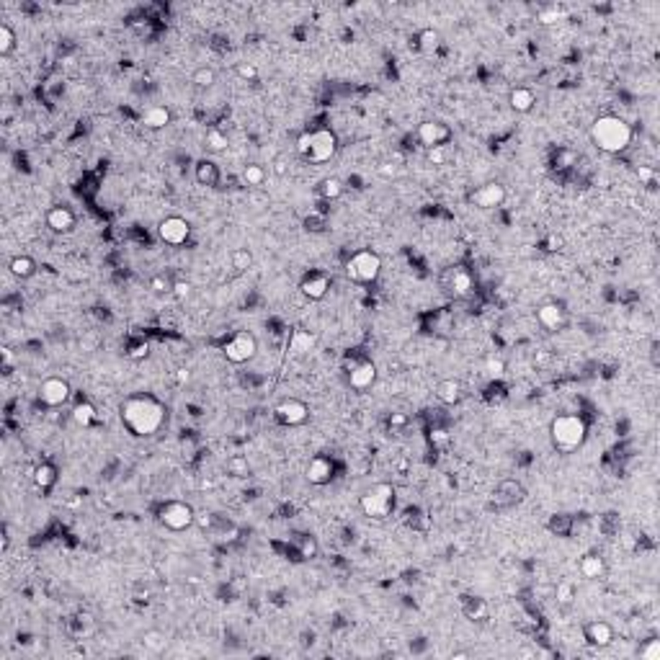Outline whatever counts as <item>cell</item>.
<instances>
[{
	"label": "cell",
	"instance_id": "obj_1",
	"mask_svg": "<svg viewBox=\"0 0 660 660\" xmlns=\"http://www.w3.org/2000/svg\"><path fill=\"white\" fill-rule=\"evenodd\" d=\"M119 418L132 436L150 438L163 431L165 421H168V408L155 395L142 392V395H129L119 405Z\"/></svg>",
	"mask_w": 660,
	"mask_h": 660
},
{
	"label": "cell",
	"instance_id": "obj_2",
	"mask_svg": "<svg viewBox=\"0 0 660 660\" xmlns=\"http://www.w3.org/2000/svg\"><path fill=\"white\" fill-rule=\"evenodd\" d=\"M591 142L606 155H619L632 145V124L619 114H601L591 124Z\"/></svg>",
	"mask_w": 660,
	"mask_h": 660
},
{
	"label": "cell",
	"instance_id": "obj_3",
	"mask_svg": "<svg viewBox=\"0 0 660 660\" xmlns=\"http://www.w3.org/2000/svg\"><path fill=\"white\" fill-rule=\"evenodd\" d=\"M588 438V426L586 421L575 415V412H562V415H554L552 423H550V441L557 452H575L586 444Z\"/></svg>",
	"mask_w": 660,
	"mask_h": 660
},
{
	"label": "cell",
	"instance_id": "obj_4",
	"mask_svg": "<svg viewBox=\"0 0 660 660\" xmlns=\"http://www.w3.org/2000/svg\"><path fill=\"white\" fill-rule=\"evenodd\" d=\"M297 152L307 163H328L338 152V137L333 129H313L297 137Z\"/></svg>",
	"mask_w": 660,
	"mask_h": 660
},
{
	"label": "cell",
	"instance_id": "obj_5",
	"mask_svg": "<svg viewBox=\"0 0 660 660\" xmlns=\"http://www.w3.org/2000/svg\"><path fill=\"white\" fill-rule=\"evenodd\" d=\"M359 505H361L366 519L374 521L387 519L392 508H395V487H392V482H377L369 490H364L361 498H359Z\"/></svg>",
	"mask_w": 660,
	"mask_h": 660
},
{
	"label": "cell",
	"instance_id": "obj_6",
	"mask_svg": "<svg viewBox=\"0 0 660 660\" xmlns=\"http://www.w3.org/2000/svg\"><path fill=\"white\" fill-rule=\"evenodd\" d=\"M380 273H382V258L377 250L364 248V250H356L354 256L348 258L346 276L351 281H356V284H374V281L380 279Z\"/></svg>",
	"mask_w": 660,
	"mask_h": 660
},
{
	"label": "cell",
	"instance_id": "obj_7",
	"mask_svg": "<svg viewBox=\"0 0 660 660\" xmlns=\"http://www.w3.org/2000/svg\"><path fill=\"white\" fill-rule=\"evenodd\" d=\"M157 521L160 526H165L168 531H186L196 524V511L194 505L186 503V501H165L160 508H157Z\"/></svg>",
	"mask_w": 660,
	"mask_h": 660
},
{
	"label": "cell",
	"instance_id": "obj_8",
	"mask_svg": "<svg viewBox=\"0 0 660 660\" xmlns=\"http://www.w3.org/2000/svg\"><path fill=\"white\" fill-rule=\"evenodd\" d=\"M258 354V338L250 333V330H238L227 343L222 346L224 361L235 364V366H243V364L253 361Z\"/></svg>",
	"mask_w": 660,
	"mask_h": 660
},
{
	"label": "cell",
	"instance_id": "obj_9",
	"mask_svg": "<svg viewBox=\"0 0 660 660\" xmlns=\"http://www.w3.org/2000/svg\"><path fill=\"white\" fill-rule=\"evenodd\" d=\"M273 415H276V421L281 426L299 429V426H305L310 421V405L305 400H299V397H284V400L273 405Z\"/></svg>",
	"mask_w": 660,
	"mask_h": 660
},
{
	"label": "cell",
	"instance_id": "obj_10",
	"mask_svg": "<svg viewBox=\"0 0 660 660\" xmlns=\"http://www.w3.org/2000/svg\"><path fill=\"white\" fill-rule=\"evenodd\" d=\"M36 395H39V403L44 405V408H62V405L70 400V395H73V387H70L67 380L52 374V377H44V380L39 382Z\"/></svg>",
	"mask_w": 660,
	"mask_h": 660
},
{
	"label": "cell",
	"instance_id": "obj_11",
	"mask_svg": "<svg viewBox=\"0 0 660 660\" xmlns=\"http://www.w3.org/2000/svg\"><path fill=\"white\" fill-rule=\"evenodd\" d=\"M157 238L163 240L165 245H186L191 238V222L181 215H168L157 222Z\"/></svg>",
	"mask_w": 660,
	"mask_h": 660
},
{
	"label": "cell",
	"instance_id": "obj_12",
	"mask_svg": "<svg viewBox=\"0 0 660 660\" xmlns=\"http://www.w3.org/2000/svg\"><path fill=\"white\" fill-rule=\"evenodd\" d=\"M415 137H418V142H421L423 148L431 150V148H446V145L452 142L454 132H452V127L446 122H441V119H426V122L418 124Z\"/></svg>",
	"mask_w": 660,
	"mask_h": 660
},
{
	"label": "cell",
	"instance_id": "obj_13",
	"mask_svg": "<svg viewBox=\"0 0 660 660\" xmlns=\"http://www.w3.org/2000/svg\"><path fill=\"white\" fill-rule=\"evenodd\" d=\"M580 632H583V643L594 650H606L617 640V629L606 619H588Z\"/></svg>",
	"mask_w": 660,
	"mask_h": 660
},
{
	"label": "cell",
	"instance_id": "obj_14",
	"mask_svg": "<svg viewBox=\"0 0 660 660\" xmlns=\"http://www.w3.org/2000/svg\"><path fill=\"white\" fill-rule=\"evenodd\" d=\"M505 196H508V191H505L503 183L485 181V183H480L478 189H472L470 194H467V201H470L472 206H478V209H495V206L503 204Z\"/></svg>",
	"mask_w": 660,
	"mask_h": 660
},
{
	"label": "cell",
	"instance_id": "obj_15",
	"mask_svg": "<svg viewBox=\"0 0 660 660\" xmlns=\"http://www.w3.org/2000/svg\"><path fill=\"white\" fill-rule=\"evenodd\" d=\"M536 322L547 330V333H560L568 325V310L557 299H545L536 307Z\"/></svg>",
	"mask_w": 660,
	"mask_h": 660
},
{
	"label": "cell",
	"instance_id": "obj_16",
	"mask_svg": "<svg viewBox=\"0 0 660 660\" xmlns=\"http://www.w3.org/2000/svg\"><path fill=\"white\" fill-rule=\"evenodd\" d=\"M346 382L348 387L359 389V392L371 389L374 382H377V366H374V361H369V359H354L346 369Z\"/></svg>",
	"mask_w": 660,
	"mask_h": 660
},
{
	"label": "cell",
	"instance_id": "obj_17",
	"mask_svg": "<svg viewBox=\"0 0 660 660\" xmlns=\"http://www.w3.org/2000/svg\"><path fill=\"white\" fill-rule=\"evenodd\" d=\"M44 224L55 235H70L78 227V215L67 204H55L44 212Z\"/></svg>",
	"mask_w": 660,
	"mask_h": 660
},
{
	"label": "cell",
	"instance_id": "obj_18",
	"mask_svg": "<svg viewBox=\"0 0 660 660\" xmlns=\"http://www.w3.org/2000/svg\"><path fill=\"white\" fill-rule=\"evenodd\" d=\"M446 289H449V294L457 299H464L472 294V289H475V281H472V273L467 271V268H462V266H454V268H449V273H446Z\"/></svg>",
	"mask_w": 660,
	"mask_h": 660
},
{
	"label": "cell",
	"instance_id": "obj_19",
	"mask_svg": "<svg viewBox=\"0 0 660 660\" xmlns=\"http://www.w3.org/2000/svg\"><path fill=\"white\" fill-rule=\"evenodd\" d=\"M305 480L310 482V485H317V487L328 485L330 480H333V459L322 457V454L313 457L305 467Z\"/></svg>",
	"mask_w": 660,
	"mask_h": 660
},
{
	"label": "cell",
	"instance_id": "obj_20",
	"mask_svg": "<svg viewBox=\"0 0 660 660\" xmlns=\"http://www.w3.org/2000/svg\"><path fill=\"white\" fill-rule=\"evenodd\" d=\"M328 289H330V279L320 271L307 273L305 279L299 281V292H302V297L310 299V302H320V299L328 294Z\"/></svg>",
	"mask_w": 660,
	"mask_h": 660
},
{
	"label": "cell",
	"instance_id": "obj_21",
	"mask_svg": "<svg viewBox=\"0 0 660 660\" xmlns=\"http://www.w3.org/2000/svg\"><path fill=\"white\" fill-rule=\"evenodd\" d=\"M433 395H436V400L441 405H459L464 397V389H462V382L454 380V377H446V380H438L436 387H433Z\"/></svg>",
	"mask_w": 660,
	"mask_h": 660
},
{
	"label": "cell",
	"instance_id": "obj_22",
	"mask_svg": "<svg viewBox=\"0 0 660 660\" xmlns=\"http://www.w3.org/2000/svg\"><path fill=\"white\" fill-rule=\"evenodd\" d=\"M194 178H196L199 186L217 189L222 173H220V165H217L212 157H201V160H196V165H194Z\"/></svg>",
	"mask_w": 660,
	"mask_h": 660
},
{
	"label": "cell",
	"instance_id": "obj_23",
	"mask_svg": "<svg viewBox=\"0 0 660 660\" xmlns=\"http://www.w3.org/2000/svg\"><path fill=\"white\" fill-rule=\"evenodd\" d=\"M578 573L586 580H601L606 575V560L601 552H586L578 560Z\"/></svg>",
	"mask_w": 660,
	"mask_h": 660
},
{
	"label": "cell",
	"instance_id": "obj_24",
	"mask_svg": "<svg viewBox=\"0 0 660 660\" xmlns=\"http://www.w3.org/2000/svg\"><path fill=\"white\" fill-rule=\"evenodd\" d=\"M36 268H39V264H36V258L29 256V253H18V256H13L8 261V273L18 281L34 279V276H36Z\"/></svg>",
	"mask_w": 660,
	"mask_h": 660
},
{
	"label": "cell",
	"instance_id": "obj_25",
	"mask_svg": "<svg viewBox=\"0 0 660 660\" xmlns=\"http://www.w3.org/2000/svg\"><path fill=\"white\" fill-rule=\"evenodd\" d=\"M508 106H511V111H516V114H529V111H534L536 106V93L529 88V85H516V88H511V93H508Z\"/></svg>",
	"mask_w": 660,
	"mask_h": 660
},
{
	"label": "cell",
	"instance_id": "obj_26",
	"mask_svg": "<svg viewBox=\"0 0 660 660\" xmlns=\"http://www.w3.org/2000/svg\"><path fill=\"white\" fill-rule=\"evenodd\" d=\"M493 495H495V501H501L503 505H516L526 498V487L521 485V482H516V480H503V482H498Z\"/></svg>",
	"mask_w": 660,
	"mask_h": 660
},
{
	"label": "cell",
	"instance_id": "obj_27",
	"mask_svg": "<svg viewBox=\"0 0 660 660\" xmlns=\"http://www.w3.org/2000/svg\"><path fill=\"white\" fill-rule=\"evenodd\" d=\"M34 487L39 490V493H50L52 487L57 485V467L52 462H39L36 467H34Z\"/></svg>",
	"mask_w": 660,
	"mask_h": 660
},
{
	"label": "cell",
	"instance_id": "obj_28",
	"mask_svg": "<svg viewBox=\"0 0 660 660\" xmlns=\"http://www.w3.org/2000/svg\"><path fill=\"white\" fill-rule=\"evenodd\" d=\"M171 122H173V114H171L168 106H150L145 108V114H142V124H145L148 129H152V132H160L165 127H171Z\"/></svg>",
	"mask_w": 660,
	"mask_h": 660
},
{
	"label": "cell",
	"instance_id": "obj_29",
	"mask_svg": "<svg viewBox=\"0 0 660 660\" xmlns=\"http://www.w3.org/2000/svg\"><path fill=\"white\" fill-rule=\"evenodd\" d=\"M462 614L470 622H485L490 617V603L482 596H464L462 598Z\"/></svg>",
	"mask_w": 660,
	"mask_h": 660
},
{
	"label": "cell",
	"instance_id": "obj_30",
	"mask_svg": "<svg viewBox=\"0 0 660 660\" xmlns=\"http://www.w3.org/2000/svg\"><path fill=\"white\" fill-rule=\"evenodd\" d=\"M240 181L248 189H264V183L268 181V171H266L264 163H245L243 173H240Z\"/></svg>",
	"mask_w": 660,
	"mask_h": 660
},
{
	"label": "cell",
	"instance_id": "obj_31",
	"mask_svg": "<svg viewBox=\"0 0 660 660\" xmlns=\"http://www.w3.org/2000/svg\"><path fill=\"white\" fill-rule=\"evenodd\" d=\"M343 194H346V183L340 181L338 175H325V178L317 183V196H320L322 201H338Z\"/></svg>",
	"mask_w": 660,
	"mask_h": 660
},
{
	"label": "cell",
	"instance_id": "obj_32",
	"mask_svg": "<svg viewBox=\"0 0 660 660\" xmlns=\"http://www.w3.org/2000/svg\"><path fill=\"white\" fill-rule=\"evenodd\" d=\"M70 418H73V423L78 429H91L93 423H96V405L88 403V400L75 403L73 410H70Z\"/></svg>",
	"mask_w": 660,
	"mask_h": 660
},
{
	"label": "cell",
	"instance_id": "obj_33",
	"mask_svg": "<svg viewBox=\"0 0 660 660\" xmlns=\"http://www.w3.org/2000/svg\"><path fill=\"white\" fill-rule=\"evenodd\" d=\"M204 148L206 152H212V155H222V152H227V148H230V137H227V132H222L220 127H212V129H206L204 134Z\"/></svg>",
	"mask_w": 660,
	"mask_h": 660
},
{
	"label": "cell",
	"instance_id": "obj_34",
	"mask_svg": "<svg viewBox=\"0 0 660 660\" xmlns=\"http://www.w3.org/2000/svg\"><path fill=\"white\" fill-rule=\"evenodd\" d=\"M173 287H175V279L168 271H157L148 279V289L155 297H171V294H173Z\"/></svg>",
	"mask_w": 660,
	"mask_h": 660
},
{
	"label": "cell",
	"instance_id": "obj_35",
	"mask_svg": "<svg viewBox=\"0 0 660 660\" xmlns=\"http://www.w3.org/2000/svg\"><path fill=\"white\" fill-rule=\"evenodd\" d=\"M140 643L148 652H155L157 655V652H163L165 647H168V635H165L163 629H145L140 637Z\"/></svg>",
	"mask_w": 660,
	"mask_h": 660
},
{
	"label": "cell",
	"instance_id": "obj_36",
	"mask_svg": "<svg viewBox=\"0 0 660 660\" xmlns=\"http://www.w3.org/2000/svg\"><path fill=\"white\" fill-rule=\"evenodd\" d=\"M191 82H194V88H199V91H209V88H215L217 82V70L212 65H199L194 73H191Z\"/></svg>",
	"mask_w": 660,
	"mask_h": 660
},
{
	"label": "cell",
	"instance_id": "obj_37",
	"mask_svg": "<svg viewBox=\"0 0 660 660\" xmlns=\"http://www.w3.org/2000/svg\"><path fill=\"white\" fill-rule=\"evenodd\" d=\"M438 44H441V34L436 29H421V31L415 34V47L423 55H433L438 50Z\"/></svg>",
	"mask_w": 660,
	"mask_h": 660
},
{
	"label": "cell",
	"instance_id": "obj_38",
	"mask_svg": "<svg viewBox=\"0 0 660 660\" xmlns=\"http://www.w3.org/2000/svg\"><path fill=\"white\" fill-rule=\"evenodd\" d=\"M235 78L240 82H248V85H256L261 80V70H258L256 62H248V59H240L235 62Z\"/></svg>",
	"mask_w": 660,
	"mask_h": 660
},
{
	"label": "cell",
	"instance_id": "obj_39",
	"mask_svg": "<svg viewBox=\"0 0 660 660\" xmlns=\"http://www.w3.org/2000/svg\"><path fill=\"white\" fill-rule=\"evenodd\" d=\"M16 44H18L16 29H13L8 21H3V24H0V57H8V55H13Z\"/></svg>",
	"mask_w": 660,
	"mask_h": 660
},
{
	"label": "cell",
	"instance_id": "obj_40",
	"mask_svg": "<svg viewBox=\"0 0 660 660\" xmlns=\"http://www.w3.org/2000/svg\"><path fill=\"white\" fill-rule=\"evenodd\" d=\"M230 266L235 268V271H248L250 266H253V253L248 250V248H232L230 250Z\"/></svg>",
	"mask_w": 660,
	"mask_h": 660
},
{
	"label": "cell",
	"instance_id": "obj_41",
	"mask_svg": "<svg viewBox=\"0 0 660 660\" xmlns=\"http://www.w3.org/2000/svg\"><path fill=\"white\" fill-rule=\"evenodd\" d=\"M297 552L302 560H315L317 557V552H320V547H317V539L310 534H302L297 536Z\"/></svg>",
	"mask_w": 660,
	"mask_h": 660
},
{
	"label": "cell",
	"instance_id": "obj_42",
	"mask_svg": "<svg viewBox=\"0 0 660 660\" xmlns=\"http://www.w3.org/2000/svg\"><path fill=\"white\" fill-rule=\"evenodd\" d=\"M575 596H578V591H575V583H573V580H560V583L554 586V598H557L560 606H570V603L575 601Z\"/></svg>",
	"mask_w": 660,
	"mask_h": 660
},
{
	"label": "cell",
	"instance_id": "obj_43",
	"mask_svg": "<svg viewBox=\"0 0 660 660\" xmlns=\"http://www.w3.org/2000/svg\"><path fill=\"white\" fill-rule=\"evenodd\" d=\"M313 346H315V338L310 333H305V330H297V333L292 336V351H294V354H305V351H310Z\"/></svg>",
	"mask_w": 660,
	"mask_h": 660
},
{
	"label": "cell",
	"instance_id": "obj_44",
	"mask_svg": "<svg viewBox=\"0 0 660 660\" xmlns=\"http://www.w3.org/2000/svg\"><path fill=\"white\" fill-rule=\"evenodd\" d=\"M637 655H640V660H660V640H655V637L645 640Z\"/></svg>",
	"mask_w": 660,
	"mask_h": 660
},
{
	"label": "cell",
	"instance_id": "obj_45",
	"mask_svg": "<svg viewBox=\"0 0 660 660\" xmlns=\"http://www.w3.org/2000/svg\"><path fill=\"white\" fill-rule=\"evenodd\" d=\"M171 297L175 299V302H189L191 297H194V287H191V281H183V279H175V287H173V294Z\"/></svg>",
	"mask_w": 660,
	"mask_h": 660
},
{
	"label": "cell",
	"instance_id": "obj_46",
	"mask_svg": "<svg viewBox=\"0 0 660 660\" xmlns=\"http://www.w3.org/2000/svg\"><path fill=\"white\" fill-rule=\"evenodd\" d=\"M408 423H410V415L408 412H403V410H392L387 415V426L392 431H403V429H408Z\"/></svg>",
	"mask_w": 660,
	"mask_h": 660
},
{
	"label": "cell",
	"instance_id": "obj_47",
	"mask_svg": "<svg viewBox=\"0 0 660 660\" xmlns=\"http://www.w3.org/2000/svg\"><path fill=\"white\" fill-rule=\"evenodd\" d=\"M426 160H429L431 165H444L446 160H449V145H446V148L426 150Z\"/></svg>",
	"mask_w": 660,
	"mask_h": 660
},
{
	"label": "cell",
	"instance_id": "obj_48",
	"mask_svg": "<svg viewBox=\"0 0 660 660\" xmlns=\"http://www.w3.org/2000/svg\"><path fill=\"white\" fill-rule=\"evenodd\" d=\"M227 470H230L235 478H245L248 472H250V467H248V459H243V457H232L230 462H227Z\"/></svg>",
	"mask_w": 660,
	"mask_h": 660
},
{
	"label": "cell",
	"instance_id": "obj_49",
	"mask_svg": "<svg viewBox=\"0 0 660 660\" xmlns=\"http://www.w3.org/2000/svg\"><path fill=\"white\" fill-rule=\"evenodd\" d=\"M575 160H578V155L573 152V150H560L557 157H554V165H557V168H568V165H573Z\"/></svg>",
	"mask_w": 660,
	"mask_h": 660
},
{
	"label": "cell",
	"instance_id": "obj_50",
	"mask_svg": "<svg viewBox=\"0 0 660 660\" xmlns=\"http://www.w3.org/2000/svg\"><path fill=\"white\" fill-rule=\"evenodd\" d=\"M485 369L490 371V374H503L505 361L501 359V356H487V359H485Z\"/></svg>",
	"mask_w": 660,
	"mask_h": 660
},
{
	"label": "cell",
	"instance_id": "obj_51",
	"mask_svg": "<svg viewBox=\"0 0 660 660\" xmlns=\"http://www.w3.org/2000/svg\"><path fill=\"white\" fill-rule=\"evenodd\" d=\"M637 178H640V183L650 186V183L655 181V168H652V165H640V168H637Z\"/></svg>",
	"mask_w": 660,
	"mask_h": 660
},
{
	"label": "cell",
	"instance_id": "obj_52",
	"mask_svg": "<svg viewBox=\"0 0 660 660\" xmlns=\"http://www.w3.org/2000/svg\"><path fill=\"white\" fill-rule=\"evenodd\" d=\"M305 224H307V230H313V232H322V230H325V217H322V215H313V217H307Z\"/></svg>",
	"mask_w": 660,
	"mask_h": 660
},
{
	"label": "cell",
	"instance_id": "obj_53",
	"mask_svg": "<svg viewBox=\"0 0 660 660\" xmlns=\"http://www.w3.org/2000/svg\"><path fill=\"white\" fill-rule=\"evenodd\" d=\"M385 178H392V175H397V165L395 163H380V168H377Z\"/></svg>",
	"mask_w": 660,
	"mask_h": 660
},
{
	"label": "cell",
	"instance_id": "obj_54",
	"mask_svg": "<svg viewBox=\"0 0 660 660\" xmlns=\"http://www.w3.org/2000/svg\"><path fill=\"white\" fill-rule=\"evenodd\" d=\"M196 524L201 529H212V513H196Z\"/></svg>",
	"mask_w": 660,
	"mask_h": 660
},
{
	"label": "cell",
	"instance_id": "obj_55",
	"mask_svg": "<svg viewBox=\"0 0 660 660\" xmlns=\"http://www.w3.org/2000/svg\"><path fill=\"white\" fill-rule=\"evenodd\" d=\"M148 348H150L148 343H140L137 348H132V351H129V356H132V359H142V356H148Z\"/></svg>",
	"mask_w": 660,
	"mask_h": 660
},
{
	"label": "cell",
	"instance_id": "obj_56",
	"mask_svg": "<svg viewBox=\"0 0 660 660\" xmlns=\"http://www.w3.org/2000/svg\"><path fill=\"white\" fill-rule=\"evenodd\" d=\"M431 438H433L436 444H444V441H446V431H433V433H431Z\"/></svg>",
	"mask_w": 660,
	"mask_h": 660
},
{
	"label": "cell",
	"instance_id": "obj_57",
	"mask_svg": "<svg viewBox=\"0 0 660 660\" xmlns=\"http://www.w3.org/2000/svg\"><path fill=\"white\" fill-rule=\"evenodd\" d=\"M452 658H454V660H462V658H470V652H467V650H457V652H452Z\"/></svg>",
	"mask_w": 660,
	"mask_h": 660
},
{
	"label": "cell",
	"instance_id": "obj_58",
	"mask_svg": "<svg viewBox=\"0 0 660 660\" xmlns=\"http://www.w3.org/2000/svg\"><path fill=\"white\" fill-rule=\"evenodd\" d=\"M175 377H178V382L189 380V371H186V369H178V374H175Z\"/></svg>",
	"mask_w": 660,
	"mask_h": 660
}]
</instances>
